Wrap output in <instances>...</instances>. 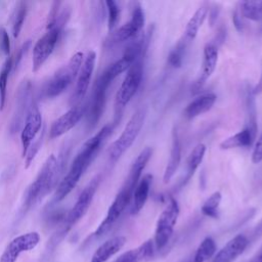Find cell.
Masks as SVG:
<instances>
[{"label": "cell", "instance_id": "1", "mask_svg": "<svg viewBox=\"0 0 262 262\" xmlns=\"http://www.w3.org/2000/svg\"><path fill=\"white\" fill-rule=\"evenodd\" d=\"M59 169L58 160L54 155H50L44 162L35 180L28 187L25 198V205L30 208L32 205L41 201L53 187Z\"/></svg>", "mask_w": 262, "mask_h": 262}, {"label": "cell", "instance_id": "2", "mask_svg": "<svg viewBox=\"0 0 262 262\" xmlns=\"http://www.w3.org/2000/svg\"><path fill=\"white\" fill-rule=\"evenodd\" d=\"M96 156L97 152L85 145H82L80 151L75 157L69 172L63 176V178L60 180L59 184L56 187L54 193L55 202L62 201L72 192V190L76 187L80 178Z\"/></svg>", "mask_w": 262, "mask_h": 262}, {"label": "cell", "instance_id": "3", "mask_svg": "<svg viewBox=\"0 0 262 262\" xmlns=\"http://www.w3.org/2000/svg\"><path fill=\"white\" fill-rule=\"evenodd\" d=\"M145 120V110H137L125 125L121 135L111 144L108 148V159L116 163L133 144L143 127Z\"/></svg>", "mask_w": 262, "mask_h": 262}, {"label": "cell", "instance_id": "4", "mask_svg": "<svg viewBox=\"0 0 262 262\" xmlns=\"http://www.w3.org/2000/svg\"><path fill=\"white\" fill-rule=\"evenodd\" d=\"M84 60V53L81 51L76 52L68 64L59 69L48 82L45 92L48 97H56L64 92L70 85L78 77L80 69Z\"/></svg>", "mask_w": 262, "mask_h": 262}, {"label": "cell", "instance_id": "5", "mask_svg": "<svg viewBox=\"0 0 262 262\" xmlns=\"http://www.w3.org/2000/svg\"><path fill=\"white\" fill-rule=\"evenodd\" d=\"M180 209L176 200L171 199L165 209L160 214L155 231L154 243L157 249H163L170 241L174 227L179 217Z\"/></svg>", "mask_w": 262, "mask_h": 262}, {"label": "cell", "instance_id": "6", "mask_svg": "<svg viewBox=\"0 0 262 262\" xmlns=\"http://www.w3.org/2000/svg\"><path fill=\"white\" fill-rule=\"evenodd\" d=\"M100 183V176H95L81 191L78 196L75 205L70 210L68 215L64 218V226L61 230V233L64 234L73 225H75L88 211L91 203L93 201L94 194Z\"/></svg>", "mask_w": 262, "mask_h": 262}, {"label": "cell", "instance_id": "7", "mask_svg": "<svg viewBox=\"0 0 262 262\" xmlns=\"http://www.w3.org/2000/svg\"><path fill=\"white\" fill-rule=\"evenodd\" d=\"M143 75V66L140 59L136 60L127 71V74L117 91L115 104L117 108H124L137 92Z\"/></svg>", "mask_w": 262, "mask_h": 262}, {"label": "cell", "instance_id": "8", "mask_svg": "<svg viewBox=\"0 0 262 262\" xmlns=\"http://www.w3.org/2000/svg\"><path fill=\"white\" fill-rule=\"evenodd\" d=\"M133 191L134 190L132 188H130L125 184L122 186L121 190L117 193L115 200L111 204L104 219L96 228L94 232L95 236H102L110 231V229L114 226V224L121 217L123 212L126 210L127 206L130 205Z\"/></svg>", "mask_w": 262, "mask_h": 262}, {"label": "cell", "instance_id": "9", "mask_svg": "<svg viewBox=\"0 0 262 262\" xmlns=\"http://www.w3.org/2000/svg\"><path fill=\"white\" fill-rule=\"evenodd\" d=\"M60 32L61 29L55 26L53 29L48 30L36 42L33 48V72H37L51 55L57 44Z\"/></svg>", "mask_w": 262, "mask_h": 262}, {"label": "cell", "instance_id": "10", "mask_svg": "<svg viewBox=\"0 0 262 262\" xmlns=\"http://www.w3.org/2000/svg\"><path fill=\"white\" fill-rule=\"evenodd\" d=\"M144 26V11L139 4H136L132 10L131 18L128 23L121 26L111 35V43L117 44L136 38L141 33Z\"/></svg>", "mask_w": 262, "mask_h": 262}, {"label": "cell", "instance_id": "11", "mask_svg": "<svg viewBox=\"0 0 262 262\" xmlns=\"http://www.w3.org/2000/svg\"><path fill=\"white\" fill-rule=\"evenodd\" d=\"M39 242L40 235L36 231L27 232L14 237L4 250L0 257V262H16L21 253L35 249Z\"/></svg>", "mask_w": 262, "mask_h": 262}, {"label": "cell", "instance_id": "12", "mask_svg": "<svg viewBox=\"0 0 262 262\" xmlns=\"http://www.w3.org/2000/svg\"><path fill=\"white\" fill-rule=\"evenodd\" d=\"M87 107L84 104H76L68 112L62 114L59 118H57L51 125L49 130L50 138H57L66 133H68L71 129H73L79 121L82 119L86 112Z\"/></svg>", "mask_w": 262, "mask_h": 262}, {"label": "cell", "instance_id": "13", "mask_svg": "<svg viewBox=\"0 0 262 262\" xmlns=\"http://www.w3.org/2000/svg\"><path fill=\"white\" fill-rule=\"evenodd\" d=\"M111 83L112 82L106 78V76L103 73L95 82L88 115L89 123L92 126H94L99 121L103 113L106 100V90Z\"/></svg>", "mask_w": 262, "mask_h": 262}, {"label": "cell", "instance_id": "14", "mask_svg": "<svg viewBox=\"0 0 262 262\" xmlns=\"http://www.w3.org/2000/svg\"><path fill=\"white\" fill-rule=\"evenodd\" d=\"M41 127H42V115L38 106L33 105L31 106V108L29 110L26 116L25 125L20 133V142H21V148H23L21 152L24 158L29 147L35 140L37 134L40 132Z\"/></svg>", "mask_w": 262, "mask_h": 262}, {"label": "cell", "instance_id": "15", "mask_svg": "<svg viewBox=\"0 0 262 262\" xmlns=\"http://www.w3.org/2000/svg\"><path fill=\"white\" fill-rule=\"evenodd\" d=\"M95 62H96V53L93 50H89L87 54L84 56L82 67L77 77L76 88L73 96L74 102L76 103L80 102L86 95L90 81H91V77L94 71Z\"/></svg>", "mask_w": 262, "mask_h": 262}, {"label": "cell", "instance_id": "16", "mask_svg": "<svg viewBox=\"0 0 262 262\" xmlns=\"http://www.w3.org/2000/svg\"><path fill=\"white\" fill-rule=\"evenodd\" d=\"M249 241L244 234H237L228 241L225 246L217 252L212 262H233L244 253Z\"/></svg>", "mask_w": 262, "mask_h": 262}, {"label": "cell", "instance_id": "17", "mask_svg": "<svg viewBox=\"0 0 262 262\" xmlns=\"http://www.w3.org/2000/svg\"><path fill=\"white\" fill-rule=\"evenodd\" d=\"M218 62V48L213 43H207L203 51L202 73L194 83L195 89H201L214 73Z\"/></svg>", "mask_w": 262, "mask_h": 262}, {"label": "cell", "instance_id": "18", "mask_svg": "<svg viewBox=\"0 0 262 262\" xmlns=\"http://www.w3.org/2000/svg\"><path fill=\"white\" fill-rule=\"evenodd\" d=\"M151 156H152V148L150 146L144 147L139 152L137 158L132 163V166H131L130 171H129V175H128V177H127V179H126V181L124 183L125 185L129 186L133 190L135 189L138 181L141 178L142 171L146 167V164L150 160Z\"/></svg>", "mask_w": 262, "mask_h": 262}, {"label": "cell", "instance_id": "19", "mask_svg": "<svg viewBox=\"0 0 262 262\" xmlns=\"http://www.w3.org/2000/svg\"><path fill=\"white\" fill-rule=\"evenodd\" d=\"M152 182V176L150 174L144 175L140 180L138 181L133 194H132V205L130 212L132 215H135L141 211V209L144 207L148 194L150 191V186Z\"/></svg>", "mask_w": 262, "mask_h": 262}, {"label": "cell", "instance_id": "20", "mask_svg": "<svg viewBox=\"0 0 262 262\" xmlns=\"http://www.w3.org/2000/svg\"><path fill=\"white\" fill-rule=\"evenodd\" d=\"M181 161V144L178 136L177 129L174 127L172 130V145L170 151V158L164 171L163 181L164 183H169L174 174L176 173Z\"/></svg>", "mask_w": 262, "mask_h": 262}, {"label": "cell", "instance_id": "21", "mask_svg": "<svg viewBox=\"0 0 262 262\" xmlns=\"http://www.w3.org/2000/svg\"><path fill=\"white\" fill-rule=\"evenodd\" d=\"M126 244V237L122 235L114 236L101 244L92 255L90 262H106L117 254Z\"/></svg>", "mask_w": 262, "mask_h": 262}, {"label": "cell", "instance_id": "22", "mask_svg": "<svg viewBox=\"0 0 262 262\" xmlns=\"http://www.w3.org/2000/svg\"><path fill=\"white\" fill-rule=\"evenodd\" d=\"M216 95L212 92L202 94L190 101L184 110V116L187 119H193L212 108L216 101Z\"/></svg>", "mask_w": 262, "mask_h": 262}, {"label": "cell", "instance_id": "23", "mask_svg": "<svg viewBox=\"0 0 262 262\" xmlns=\"http://www.w3.org/2000/svg\"><path fill=\"white\" fill-rule=\"evenodd\" d=\"M255 136H256V133L252 129H250L249 127H245L239 132L224 139L220 143V148L221 149H230V148H235V147L249 146L252 144L253 140L255 139Z\"/></svg>", "mask_w": 262, "mask_h": 262}, {"label": "cell", "instance_id": "24", "mask_svg": "<svg viewBox=\"0 0 262 262\" xmlns=\"http://www.w3.org/2000/svg\"><path fill=\"white\" fill-rule=\"evenodd\" d=\"M207 13H208V6L207 4H203L191 15L184 30V38L186 41H192L196 37L201 27L203 26L206 19Z\"/></svg>", "mask_w": 262, "mask_h": 262}, {"label": "cell", "instance_id": "25", "mask_svg": "<svg viewBox=\"0 0 262 262\" xmlns=\"http://www.w3.org/2000/svg\"><path fill=\"white\" fill-rule=\"evenodd\" d=\"M216 249L217 247L215 241L210 236L205 237L199 245L192 262H206L215 255Z\"/></svg>", "mask_w": 262, "mask_h": 262}, {"label": "cell", "instance_id": "26", "mask_svg": "<svg viewBox=\"0 0 262 262\" xmlns=\"http://www.w3.org/2000/svg\"><path fill=\"white\" fill-rule=\"evenodd\" d=\"M206 152V145L204 143H198L189 152L187 158V175L190 177L199 168Z\"/></svg>", "mask_w": 262, "mask_h": 262}, {"label": "cell", "instance_id": "27", "mask_svg": "<svg viewBox=\"0 0 262 262\" xmlns=\"http://www.w3.org/2000/svg\"><path fill=\"white\" fill-rule=\"evenodd\" d=\"M241 15L254 21H262L261 1H243L241 3Z\"/></svg>", "mask_w": 262, "mask_h": 262}, {"label": "cell", "instance_id": "28", "mask_svg": "<svg viewBox=\"0 0 262 262\" xmlns=\"http://www.w3.org/2000/svg\"><path fill=\"white\" fill-rule=\"evenodd\" d=\"M222 200V194L220 191L213 192L203 204L201 210L202 213L211 218H217L219 215V206Z\"/></svg>", "mask_w": 262, "mask_h": 262}, {"label": "cell", "instance_id": "29", "mask_svg": "<svg viewBox=\"0 0 262 262\" xmlns=\"http://www.w3.org/2000/svg\"><path fill=\"white\" fill-rule=\"evenodd\" d=\"M130 59H128L126 56H122L120 59L112 63L104 72L103 74L106 76V78L112 82L114 79H116L120 74H122L125 71H128V69L133 64Z\"/></svg>", "mask_w": 262, "mask_h": 262}, {"label": "cell", "instance_id": "30", "mask_svg": "<svg viewBox=\"0 0 262 262\" xmlns=\"http://www.w3.org/2000/svg\"><path fill=\"white\" fill-rule=\"evenodd\" d=\"M12 68V58L8 57L1 71H0V106L1 110L4 107L5 99H6V89H7V83H8V77L9 73Z\"/></svg>", "mask_w": 262, "mask_h": 262}, {"label": "cell", "instance_id": "31", "mask_svg": "<svg viewBox=\"0 0 262 262\" xmlns=\"http://www.w3.org/2000/svg\"><path fill=\"white\" fill-rule=\"evenodd\" d=\"M26 15H27V5L25 2H20L13 18L12 35L14 38H17L19 36V33L23 29V26L26 19Z\"/></svg>", "mask_w": 262, "mask_h": 262}, {"label": "cell", "instance_id": "32", "mask_svg": "<svg viewBox=\"0 0 262 262\" xmlns=\"http://www.w3.org/2000/svg\"><path fill=\"white\" fill-rule=\"evenodd\" d=\"M105 5L107 8V27L108 31H113L118 24L120 18V7L118 3L114 0L105 1Z\"/></svg>", "mask_w": 262, "mask_h": 262}, {"label": "cell", "instance_id": "33", "mask_svg": "<svg viewBox=\"0 0 262 262\" xmlns=\"http://www.w3.org/2000/svg\"><path fill=\"white\" fill-rule=\"evenodd\" d=\"M185 49V43H179L175 49H173L169 56H168V62L174 67V68H179L182 64L183 60V53Z\"/></svg>", "mask_w": 262, "mask_h": 262}, {"label": "cell", "instance_id": "34", "mask_svg": "<svg viewBox=\"0 0 262 262\" xmlns=\"http://www.w3.org/2000/svg\"><path fill=\"white\" fill-rule=\"evenodd\" d=\"M43 134L44 133H42V135H40L37 139H35L33 141V143L31 144V146L29 147V149H28V151H27V154L25 156L26 157V168H29V166L31 165V163L35 159L37 152L39 151V149L41 147L42 140H43Z\"/></svg>", "mask_w": 262, "mask_h": 262}, {"label": "cell", "instance_id": "35", "mask_svg": "<svg viewBox=\"0 0 262 262\" xmlns=\"http://www.w3.org/2000/svg\"><path fill=\"white\" fill-rule=\"evenodd\" d=\"M59 5H60V2H57V1L52 3L51 9H50L49 14L47 16V25H46L47 31L51 30V29H53L55 27V24H56V20H57V17H58Z\"/></svg>", "mask_w": 262, "mask_h": 262}, {"label": "cell", "instance_id": "36", "mask_svg": "<svg viewBox=\"0 0 262 262\" xmlns=\"http://www.w3.org/2000/svg\"><path fill=\"white\" fill-rule=\"evenodd\" d=\"M115 262H142L136 249L130 250L122 254Z\"/></svg>", "mask_w": 262, "mask_h": 262}, {"label": "cell", "instance_id": "37", "mask_svg": "<svg viewBox=\"0 0 262 262\" xmlns=\"http://www.w3.org/2000/svg\"><path fill=\"white\" fill-rule=\"evenodd\" d=\"M251 160L254 164H259L262 162V133L254 145Z\"/></svg>", "mask_w": 262, "mask_h": 262}, {"label": "cell", "instance_id": "38", "mask_svg": "<svg viewBox=\"0 0 262 262\" xmlns=\"http://www.w3.org/2000/svg\"><path fill=\"white\" fill-rule=\"evenodd\" d=\"M1 47L5 55H8L10 52V40L8 33L5 30L1 31Z\"/></svg>", "mask_w": 262, "mask_h": 262}, {"label": "cell", "instance_id": "39", "mask_svg": "<svg viewBox=\"0 0 262 262\" xmlns=\"http://www.w3.org/2000/svg\"><path fill=\"white\" fill-rule=\"evenodd\" d=\"M241 14L238 13L237 10H235L233 12V16H232V20H233V24L235 26V28L237 29V31H242L243 30V23H242V18L239 16Z\"/></svg>", "mask_w": 262, "mask_h": 262}, {"label": "cell", "instance_id": "40", "mask_svg": "<svg viewBox=\"0 0 262 262\" xmlns=\"http://www.w3.org/2000/svg\"><path fill=\"white\" fill-rule=\"evenodd\" d=\"M250 262H262V246L259 249V251L255 254V256L252 258Z\"/></svg>", "mask_w": 262, "mask_h": 262}, {"label": "cell", "instance_id": "41", "mask_svg": "<svg viewBox=\"0 0 262 262\" xmlns=\"http://www.w3.org/2000/svg\"><path fill=\"white\" fill-rule=\"evenodd\" d=\"M254 233H255L257 236H262V219H261V220L258 222V224L255 226Z\"/></svg>", "mask_w": 262, "mask_h": 262}, {"label": "cell", "instance_id": "42", "mask_svg": "<svg viewBox=\"0 0 262 262\" xmlns=\"http://www.w3.org/2000/svg\"><path fill=\"white\" fill-rule=\"evenodd\" d=\"M260 92H262V76H261L259 83L257 84V86L254 89V93H260Z\"/></svg>", "mask_w": 262, "mask_h": 262}, {"label": "cell", "instance_id": "43", "mask_svg": "<svg viewBox=\"0 0 262 262\" xmlns=\"http://www.w3.org/2000/svg\"><path fill=\"white\" fill-rule=\"evenodd\" d=\"M261 11H262V1H261Z\"/></svg>", "mask_w": 262, "mask_h": 262}]
</instances>
